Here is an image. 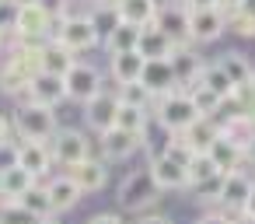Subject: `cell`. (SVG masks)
<instances>
[{
  "instance_id": "ee69618b",
  "label": "cell",
  "mask_w": 255,
  "mask_h": 224,
  "mask_svg": "<svg viewBox=\"0 0 255 224\" xmlns=\"http://www.w3.org/2000/svg\"><path fill=\"white\" fill-rule=\"evenodd\" d=\"M234 221H238V217H231L227 210H220V207H217V210H210V214H203V217H199L196 224H234Z\"/></svg>"
},
{
  "instance_id": "d6986e66",
  "label": "cell",
  "mask_w": 255,
  "mask_h": 224,
  "mask_svg": "<svg viewBox=\"0 0 255 224\" xmlns=\"http://www.w3.org/2000/svg\"><path fill=\"white\" fill-rule=\"evenodd\" d=\"M112 60H109V77L123 88V84H133V81H140V74H143V67H147V56L140 53V49H129V53H109Z\"/></svg>"
},
{
  "instance_id": "db71d44e",
  "label": "cell",
  "mask_w": 255,
  "mask_h": 224,
  "mask_svg": "<svg viewBox=\"0 0 255 224\" xmlns=\"http://www.w3.org/2000/svg\"><path fill=\"white\" fill-rule=\"evenodd\" d=\"M0 49H4V32H0Z\"/></svg>"
},
{
  "instance_id": "9c48e42d",
  "label": "cell",
  "mask_w": 255,
  "mask_h": 224,
  "mask_svg": "<svg viewBox=\"0 0 255 224\" xmlns=\"http://www.w3.org/2000/svg\"><path fill=\"white\" fill-rule=\"evenodd\" d=\"M227 32V11L224 7H196L189 11V39L196 46L217 42Z\"/></svg>"
},
{
  "instance_id": "836d02e7",
  "label": "cell",
  "mask_w": 255,
  "mask_h": 224,
  "mask_svg": "<svg viewBox=\"0 0 255 224\" xmlns=\"http://www.w3.org/2000/svg\"><path fill=\"white\" fill-rule=\"evenodd\" d=\"M21 207H25V210H32L35 217H49V214H56V210H53V200H49V189H46V186H39V182H35L32 189H25V193H21Z\"/></svg>"
},
{
  "instance_id": "d590c367",
  "label": "cell",
  "mask_w": 255,
  "mask_h": 224,
  "mask_svg": "<svg viewBox=\"0 0 255 224\" xmlns=\"http://www.w3.org/2000/svg\"><path fill=\"white\" fill-rule=\"evenodd\" d=\"M213 175H220L217 161H213L206 151L192 154V161H189V186H196V182H203V179H213Z\"/></svg>"
},
{
  "instance_id": "60d3db41",
  "label": "cell",
  "mask_w": 255,
  "mask_h": 224,
  "mask_svg": "<svg viewBox=\"0 0 255 224\" xmlns=\"http://www.w3.org/2000/svg\"><path fill=\"white\" fill-rule=\"evenodd\" d=\"M224 175H227V172H220V175H213V179H203V182H196V186H189V189L196 193V200H213V203H217L220 186H224Z\"/></svg>"
},
{
  "instance_id": "7a4b0ae2",
  "label": "cell",
  "mask_w": 255,
  "mask_h": 224,
  "mask_svg": "<svg viewBox=\"0 0 255 224\" xmlns=\"http://www.w3.org/2000/svg\"><path fill=\"white\" fill-rule=\"evenodd\" d=\"M11 126H14L18 140H53V133L60 130L56 109L39 105L32 98H21L18 102V109L11 112Z\"/></svg>"
},
{
  "instance_id": "ffe728a7",
  "label": "cell",
  "mask_w": 255,
  "mask_h": 224,
  "mask_svg": "<svg viewBox=\"0 0 255 224\" xmlns=\"http://www.w3.org/2000/svg\"><path fill=\"white\" fill-rule=\"evenodd\" d=\"M46 189H49V200H53V210L56 214H67V210H74L77 203H81V186L67 175V172H60V175H53L49 182H46Z\"/></svg>"
},
{
  "instance_id": "4fadbf2b",
  "label": "cell",
  "mask_w": 255,
  "mask_h": 224,
  "mask_svg": "<svg viewBox=\"0 0 255 224\" xmlns=\"http://www.w3.org/2000/svg\"><path fill=\"white\" fill-rule=\"evenodd\" d=\"M63 172L81 186L84 196L102 193V189L109 186V161H105V158H95V154H88L84 161H77V165H70V168H63Z\"/></svg>"
},
{
  "instance_id": "8d00e7d4",
  "label": "cell",
  "mask_w": 255,
  "mask_h": 224,
  "mask_svg": "<svg viewBox=\"0 0 255 224\" xmlns=\"http://www.w3.org/2000/svg\"><path fill=\"white\" fill-rule=\"evenodd\" d=\"M39 217L21 207V200H0V224H35Z\"/></svg>"
},
{
  "instance_id": "f6af8a7d",
  "label": "cell",
  "mask_w": 255,
  "mask_h": 224,
  "mask_svg": "<svg viewBox=\"0 0 255 224\" xmlns=\"http://www.w3.org/2000/svg\"><path fill=\"white\" fill-rule=\"evenodd\" d=\"M14 137V126H11V116H4L0 112V144H7Z\"/></svg>"
},
{
  "instance_id": "5bb4252c",
  "label": "cell",
  "mask_w": 255,
  "mask_h": 224,
  "mask_svg": "<svg viewBox=\"0 0 255 224\" xmlns=\"http://www.w3.org/2000/svg\"><path fill=\"white\" fill-rule=\"evenodd\" d=\"M147 168H150L154 182L161 186V193H182V189H189V168H185V165H178L175 158H168L164 151H161V154H154Z\"/></svg>"
},
{
  "instance_id": "7dc6e473",
  "label": "cell",
  "mask_w": 255,
  "mask_h": 224,
  "mask_svg": "<svg viewBox=\"0 0 255 224\" xmlns=\"http://www.w3.org/2000/svg\"><path fill=\"white\" fill-rule=\"evenodd\" d=\"M88 224H123V217L119 214H95Z\"/></svg>"
},
{
  "instance_id": "f1b7e54d",
  "label": "cell",
  "mask_w": 255,
  "mask_h": 224,
  "mask_svg": "<svg viewBox=\"0 0 255 224\" xmlns=\"http://www.w3.org/2000/svg\"><path fill=\"white\" fill-rule=\"evenodd\" d=\"M88 18H91V25L98 28L102 42H105V35H112V32L119 28V21H123L119 7H116V0H95V7L88 11Z\"/></svg>"
},
{
  "instance_id": "74e56055",
  "label": "cell",
  "mask_w": 255,
  "mask_h": 224,
  "mask_svg": "<svg viewBox=\"0 0 255 224\" xmlns=\"http://www.w3.org/2000/svg\"><path fill=\"white\" fill-rule=\"evenodd\" d=\"M119 98H123V102H133V105H147V109L154 105V95H150V91H147L140 81L123 84V88H119Z\"/></svg>"
},
{
  "instance_id": "83f0119b",
  "label": "cell",
  "mask_w": 255,
  "mask_h": 224,
  "mask_svg": "<svg viewBox=\"0 0 255 224\" xmlns=\"http://www.w3.org/2000/svg\"><path fill=\"white\" fill-rule=\"evenodd\" d=\"M171 67H175V74H178V84L182 88H189L192 81H199V74H203V60L189 49V46H178L175 53H171Z\"/></svg>"
},
{
  "instance_id": "bcb514c9",
  "label": "cell",
  "mask_w": 255,
  "mask_h": 224,
  "mask_svg": "<svg viewBox=\"0 0 255 224\" xmlns=\"http://www.w3.org/2000/svg\"><path fill=\"white\" fill-rule=\"evenodd\" d=\"M241 217H248V221H255V186H252V193L245 196V207H241Z\"/></svg>"
},
{
  "instance_id": "11a10c76",
  "label": "cell",
  "mask_w": 255,
  "mask_h": 224,
  "mask_svg": "<svg viewBox=\"0 0 255 224\" xmlns=\"http://www.w3.org/2000/svg\"><path fill=\"white\" fill-rule=\"evenodd\" d=\"M252 165H255V147H252Z\"/></svg>"
},
{
  "instance_id": "d4e9b609",
  "label": "cell",
  "mask_w": 255,
  "mask_h": 224,
  "mask_svg": "<svg viewBox=\"0 0 255 224\" xmlns=\"http://www.w3.org/2000/svg\"><path fill=\"white\" fill-rule=\"evenodd\" d=\"M206 154H210V158L217 161V168H220V172H238V168H241V165L248 161V154H245V151H241V147H238L234 140H227L224 133H220V137L213 140V147H210Z\"/></svg>"
},
{
  "instance_id": "ba28073f",
  "label": "cell",
  "mask_w": 255,
  "mask_h": 224,
  "mask_svg": "<svg viewBox=\"0 0 255 224\" xmlns=\"http://www.w3.org/2000/svg\"><path fill=\"white\" fill-rule=\"evenodd\" d=\"M143 137L147 133H133V130H123V126H109L105 133H98V151H102V158L109 165L112 161H129L143 147Z\"/></svg>"
},
{
  "instance_id": "7bdbcfd3",
  "label": "cell",
  "mask_w": 255,
  "mask_h": 224,
  "mask_svg": "<svg viewBox=\"0 0 255 224\" xmlns=\"http://www.w3.org/2000/svg\"><path fill=\"white\" fill-rule=\"evenodd\" d=\"M14 165H18V140L0 144V172H4V168H14Z\"/></svg>"
},
{
  "instance_id": "4dcf8cb0",
  "label": "cell",
  "mask_w": 255,
  "mask_h": 224,
  "mask_svg": "<svg viewBox=\"0 0 255 224\" xmlns=\"http://www.w3.org/2000/svg\"><path fill=\"white\" fill-rule=\"evenodd\" d=\"M140 25H133V21H119V28L112 32V35H105V49L109 53H129V49H136V42H140Z\"/></svg>"
},
{
  "instance_id": "f546056e",
  "label": "cell",
  "mask_w": 255,
  "mask_h": 224,
  "mask_svg": "<svg viewBox=\"0 0 255 224\" xmlns=\"http://www.w3.org/2000/svg\"><path fill=\"white\" fill-rule=\"evenodd\" d=\"M157 4H161V0H116L123 21H133V25H140V28H143V25H154Z\"/></svg>"
},
{
  "instance_id": "ab89813d",
  "label": "cell",
  "mask_w": 255,
  "mask_h": 224,
  "mask_svg": "<svg viewBox=\"0 0 255 224\" xmlns=\"http://www.w3.org/2000/svg\"><path fill=\"white\" fill-rule=\"evenodd\" d=\"M18 7H21V0H0V32H4V35H14Z\"/></svg>"
},
{
  "instance_id": "f35d334b",
  "label": "cell",
  "mask_w": 255,
  "mask_h": 224,
  "mask_svg": "<svg viewBox=\"0 0 255 224\" xmlns=\"http://www.w3.org/2000/svg\"><path fill=\"white\" fill-rule=\"evenodd\" d=\"M227 28L241 39H255V18H248L241 11H227Z\"/></svg>"
},
{
  "instance_id": "681fc988",
  "label": "cell",
  "mask_w": 255,
  "mask_h": 224,
  "mask_svg": "<svg viewBox=\"0 0 255 224\" xmlns=\"http://www.w3.org/2000/svg\"><path fill=\"white\" fill-rule=\"evenodd\" d=\"M234 11H241V14H248V18H255V0H241Z\"/></svg>"
},
{
  "instance_id": "6da1fadb",
  "label": "cell",
  "mask_w": 255,
  "mask_h": 224,
  "mask_svg": "<svg viewBox=\"0 0 255 224\" xmlns=\"http://www.w3.org/2000/svg\"><path fill=\"white\" fill-rule=\"evenodd\" d=\"M42 70V42H21L0 67V91L11 98H25L32 77Z\"/></svg>"
},
{
  "instance_id": "e0dca14e",
  "label": "cell",
  "mask_w": 255,
  "mask_h": 224,
  "mask_svg": "<svg viewBox=\"0 0 255 224\" xmlns=\"http://www.w3.org/2000/svg\"><path fill=\"white\" fill-rule=\"evenodd\" d=\"M18 165L25 172H32L35 179L49 175V168L56 165L53 161V151H49V140H21L18 144Z\"/></svg>"
},
{
  "instance_id": "c3c4849f",
  "label": "cell",
  "mask_w": 255,
  "mask_h": 224,
  "mask_svg": "<svg viewBox=\"0 0 255 224\" xmlns=\"http://www.w3.org/2000/svg\"><path fill=\"white\" fill-rule=\"evenodd\" d=\"M136 224H175L171 217H164V214H143Z\"/></svg>"
},
{
  "instance_id": "4316f807",
  "label": "cell",
  "mask_w": 255,
  "mask_h": 224,
  "mask_svg": "<svg viewBox=\"0 0 255 224\" xmlns=\"http://www.w3.org/2000/svg\"><path fill=\"white\" fill-rule=\"evenodd\" d=\"M199 81H203L220 102H234V95H238V84L227 77V70L220 67V60H217V63H206L203 74H199Z\"/></svg>"
},
{
  "instance_id": "484cf974",
  "label": "cell",
  "mask_w": 255,
  "mask_h": 224,
  "mask_svg": "<svg viewBox=\"0 0 255 224\" xmlns=\"http://www.w3.org/2000/svg\"><path fill=\"white\" fill-rule=\"evenodd\" d=\"M35 182H39V179H35L32 172H25L21 165L4 168V172H0V200H21V193L32 189Z\"/></svg>"
},
{
  "instance_id": "277c9868",
  "label": "cell",
  "mask_w": 255,
  "mask_h": 224,
  "mask_svg": "<svg viewBox=\"0 0 255 224\" xmlns=\"http://www.w3.org/2000/svg\"><path fill=\"white\" fill-rule=\"evenodd\" d=\"M154 116H157V123H161L168 133H182V130H185L189 123H196L203 112L196 109V102H192V95H189L185 88H175V91L154 98Z\"/></svg>"
},
{
  "instance_id": "1f68e13d",
  "label": "cell",
  "mask_w": 255,
  "mask_h": 224,
  "mask_svg": "<svg viewBox=\"0 0 255 224\" xmlns=\"http://www.w3.org/2000/svg\"><path fill=\"white\" fill-rule=\"evenodd\" d=\"M147 123H150V109H147V105H133V102H123V98H119L116 126L133 130V133H147Z\"/></svg>"
},
{
  "instance_id": "7402d4cb",
  "label": "cell",
  "mask_w": 255,
  "mask_h": 224,
  "mask_svg": "<svg viewBox=\"0 0 255 224\" xmlns=\"http://www.w3.org/2000/svg\"><path fill=\"white\" fill-rule=\"evenodd\" d=\"M178 137H182V140L199 154V151H210V147H213V140L220 137V123H213V116H199V119H196V123H189Z\"/></svg>"
},
{
  "instance_id": "f5cc1de1",
  "label": "cell",
  "mask_w": 255,
  "mask_h": 224,
  "mask_svg": "<svg viewBox=\"0 0 255 224\" xmlns=\"http://www.w3.org/2000/svg\"><path fill=\"white\" fill-rule=\"evenodd\" d=\"M35 224H60V221H56V214H49V217H39Z\"/></svg>"
},
{
  "instance_id": "8992f818",
  "label": "cell",
  "mask_w": 255,
  "mask_h": 224,
  "mask_svg": "<svg viewBox=\"0 0 255 224\" xmlns=\"http://www.w3.org/2000/svg\"><path fill=\"white\" fill-rule=\"evenodd\" d=\"M53 11L42 0H21L18 7V25H14V39L21 42H46L53 35Z\"/></svg>"
},
{
  "instance_id": "603a6c76",
  "label": "cell",
  "mask_w": 255,
  "mask_h": 224,
  "mask_svg": "<svg viewBox=\"0 0 255 224\" xmlns=\"http://www.w3.org/2000/svg\"><path fill=\"white\" fill-rule=\"evenodd\" d=\"M220 133L227 137V140H234L248 158H252V147H255V123L245 116V112H234V116H227L224 123H220Z\"/></svg>"
},
{
  "instance_id": "816d5d0a",
  "label": "cell",
  "mask_w": 255,
  "mask_h": 224,
  "mask_svg": "<svg viewBox=\"0 0 255 224\" xmlns=\"http://www.w3.org/2000/svg\"><path fill=\"white\" fill-rule=\"evenodd\" d=\"M241 4V0H217V7H224V11H234Z\"/></svg>"
},
{
  "instance_id": "ac0fdd59",
  "label": "cell",
  "mask_w": 255,
  "mask_h": 224,
  "mask_svg": "<svg viewBox=\"0 0 255 224\" xmlns=\"http://www.w3.org/2000/svg\"><path fill=\"white\" fill-rule=\"evenodd\" d=\"M252 179L238 168V172H227L224 175V186H220V196H217V207L220 210H227V214H241V207H245V196L252 193Z\"/></svg>"
},
{
  "instance_id": "5b68a950",
  "label": "cell",
  "mask_w": 255,
  "mask_h": 224,
  "mask_svg": "<svg viewBox=\"0 0 255 224\" xmlns=\"http://www.w3.org/2000/svg\"><path fill=\"white\" fill-rule=\"evenodd\" d=\"M49 39L63 42L70 53H88V49L102 46V35H98V28L91 25L88 14H60L53 21V35Z\"/></svg>"
},
{
  "instance_id": "cb8c5ba5",
  "label": "cell",
  "mask_w": 255,
  "mask_h": 224,
  "mask_svg": "<svg viewBox=\"0 0 255 224\" xmlns=\"http://www.w3.org/2000/svg\"><path fill=\"white\" fill-rule=\"evenodd\" d=\"M77 63V53H70L63 42H56V39H46L42 42V70L46 74H67L70 67Z\"/></svg>"
},
{
  "instance_id": "8fae6325",
  "label": "cell",
  "mask_w": 255,
  "mask_h": 224,
  "mask_svg": "<svg viewBox=\"0 0 255 224\" xmlns=\"http://www.w3.org/2000/svg\"><path fill=\"white\" fill-rule=\"evenodd\" d=\"M49 151H53V161L70 168L77 161H84L91 154V140L81 133V130H56L53 140H49Z\"/></svg>"
},
{
  "instance_id": "e575fe53",
  "label": "cell",
  "mask_w": 255,
  "mask_h": 224,
  "mask_svg": "<svg viewBox=\"0 0 255 224\" xmlns=\"http://www.w3.org/2000/svg\"><path fill=\"white\" fill-rule=\"evenodd\" d=\"M185 91L192 95V102H196V109H199L203 116H213V112H217V109L224 105V102H220V98H217V95H213V91H210V88L203 84V81H192V84H189Z\"/></svg>"
},
{
  "instance_id": "44dd1931",
  "label": "cell",
  "mask_w": 255,
  "mask_h": 224,
  "mask_svg": "<svg viewBox=\"0 0 255 224\" xmlns=\"http://www.w3.org/2000/svg\"><path fill=\"white\" fill-rule=\"evenodd\" d=\"M136 49H140V53H143L147 60H171V53L178 49V42H175L171 35H164V32H161L157 25H143Z\"/></svg>"
},
{
  "instance_id": "3957f363",
  "label": "cell",
  "mask_w": 255,
  "mask_h": 224,
  "mask_svg": "<svg viewBox=\"0 0 255 224\" xmlns=\"http://www.w3.org/2000/svg\"><path fill=\"white\" fill-rule=\"evenodd\" d=\"M157 196H161V186L154 182L150 168H136V172H129V175L119 182V189H116V203H119V210H129V214H147V210L157 203Z\"/></svg>"
},
{
  "instance_id": "f907efd6",
  "label": "cell",
  "mask_w": 255,
  "mask_h": 224,
  "mask_svg": "<svg viewBox=\"0 0 255 224\" xmlns=\"http://www.w3.org/2000/svg\"><path fill=\"white\" fill-rule=\"evenodd\" d=\"M189 4V11H196V7H217V0H185Z\"/></svg>"
},
{
  "instance_id": "2e32d148",
  "label": "cell",
  "mask_w": 255,
  "mask_h": 224,
  "mask_svg": "<svg viewBox=\"0 0 255 224\" xmlns=\"http://www.w3.org/2000/svg\"><path fill=\"white\" fill-rule=\"evenodd\" d=\"M140 84H143L154 98H161V95L182 88V84H178V74H175V67H171V60H147V67H143V74H140Z\"/></svg>"
},
{
  "instance_id": "52a82bcc",
  "label": "cell",
  "mask_w": 255,
  "mask_h": 224,
  "mask_svg": "<svg viewBox=\"0 0 255 224\" xmlns=\"http://www.w3.org/2000/svg\"><path fill=\"white\" fill-rule=\"evenodd\" d=\"M63 84H67V102H88L91 95H98L102 88H105V81H102V70L95 67V63H84V60H77L67 74H63Z\"/></svg>"
},
{
  "instance_id": "7c38bea8",
  "label": "cell",
  "mask_w": 255,
  "mask_h": 224,
  "mask_svg": "<svg viewBox=\"0 0 255 224\" xmlns=\"http://www.w3.org/2000/svg\"><path fill=\"white\" fill-rule=\"evenodd\" d=\"M116 116H119V91L102 88L98 95H91L84 102V123L95 133H105L109 126H116Z\"/></svg>"
},
{
  "instance_id": "b9f144b4",
  "label": "cell",
  "mask_w": 255,
  "mask_h": 224,
  "mask_svg": "<svg viewBox=\"0 0 255 224\" xmlns=\"http://www.w3.org/2000/svg\"><path fill=\"white\" fill-rule=\"evenodd\" d=\"M238 105H241V112L255 123V84H245V88H238Z\"/></svg>"
},
{
  "instance_id": "30bf717a",
  "label": "cell",
  "mask_w": 255,
  "mask_h": 224,
  "mask_svg": "<svg viewBox=\"0 0 255 224\" xmlns=\"http://www.w3.org/2000/svg\"><path fill=\"white\" fill-rule=\"evenodd\" d=\"M154 25H157L164 35H171L178 46H189V42H192V39H189V4H185V0H161Z\"/></svg>"
},
{
  "instance_id": "9a60e30c",
  "label": "cell",
  "mask_w": 255,
  "mask_h": 224,
  "mask_svg": "<svg viewBox=\"0 0 255 224\" xmlns=\"http://www.w3.org/2000/svg\"><path fill=\"white\" fill-rule=\"evenodd\" d=\"M25 98H32V102H39V105L56 109V105H63V102H67V84H63V77H60V74H46V70H39V74L32 77V84H28Z\"/></svg>"
},
{
  "instance_id": "d6a6232c",
  "label": "cell",
  "mask_w": 255,
  "mask_h": 224,
  "mask_svg": "<svg viewBox=\"0 0 255 224\" xmlns=\"http://www.w3.org/2000/svg\"><path fill=\"white\" fill-rule=\"evenodd\" d=\"M220 67L227 70V77L238 84V88H245V84H255V67L241 56V53H224L220 56Z\"/></svg>"
}]
</instances>
